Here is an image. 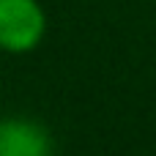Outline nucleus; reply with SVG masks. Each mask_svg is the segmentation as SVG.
I'll list each match as a JSON object with an SVG mask.
<instances>
[{"instance_id": "nucleus-2", "label": "nucleus", "mask_w": 156, "mask_h": 156, "mask_svg": "<svg viewBox=\"0 0 156 156\" xmlns=\"http://www.w3.org/2000/svg\"><path fill=\"white\" fill-rule=\"evenodd\" d=\"M0 156H55L49 132L33 118L0 121Z\"/></svg>"}, {"instance_id": "nucleus-1", "label": "nucleus", "mask_w": 156, "mask_h": 156, "mask_svg": "<svg viewBox=\"0 0 156 156\" xmlns=\"http://www.w3.org/2000/svg\"><path fill=\"white\" fill-rule=\"evenodd\" d=\"M47 33V14L38 0H0V49L33 52Z\"/></svg>"}]
</instances>
